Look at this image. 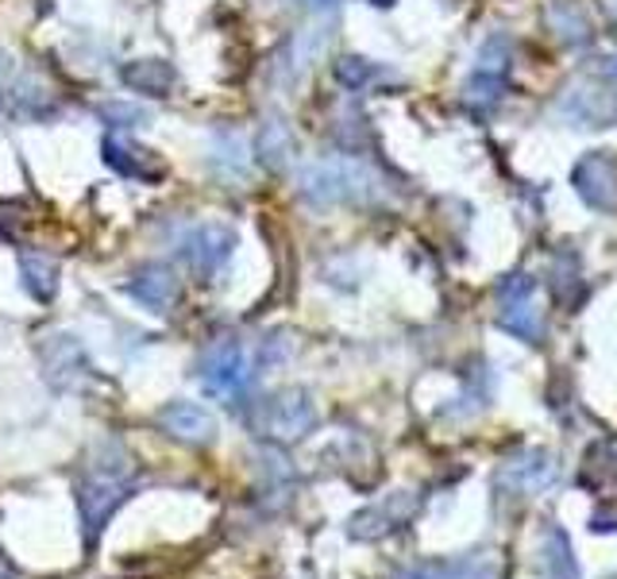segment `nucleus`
I'll return each instance as SVG.
<instances>
[{
	"instance_id": "f257e3e1",
	"label": "nucleus",
	"mask_w": 617,
	"mask_h": 579,
	"mask_svg": "<svg viewBox=\"0 0 617 579\" xmlns=\"http://www.w3.org/2000/svg\"><path fill=\"white\" fill-rule=\"evenodd\" d=\"M124 472H128V467H120V472H108V467L93 464L90 475L78 483V510H82L85 541H90V545L101 537V530L108 525V518H113L116 510L128 502L131 483L124 479Z\"/></svg>"
},
{
	"instance_id": "f03ea898",
	"label": "nucleus",
	"mask_w": 617,
	"mask_h": 579,
	"mask_svg": "<svg viewBox=\"0 0 617 579\" xmlns=\"http://www.w3.org/2000/svg\"><path fill=\"white\" fill-rule=\"evenodd\" d=\"M366 182L371 174L359 163L348 159H333V163H313L301 174V194L313 205H340V201H356L366 194Z\"/></svg>"
},
{
	"instance_id": "7ed1b4c3",
	"label": "nucleus",
	"mask_w": 617,
	"mask_h": 579,
	"mask_svg": "<svg viewBox=\"0 0 617 579\" xmlns=\"http://www.w3.org/2000/svg\"><path fill=\"white\" fill-rule=\"evenodd\" d=\"M317 425V406L305 391H278L263 402L259 432L270 441H301Z\"/></svg>"
},
{
	"instance_id": "20e7f679",
	"label": "nucleus",
	"mask_w": 617,
	"mask_h": 579,
	"mask_svg": "<svg viewBox=\"0 0 617 579\" xmlns=\"http://www.w3.org/2000/svg\"><path fill=\"white\" fill-rule=\"evenodd\" d=\"M252 383V359L240 340H217L201 363V386L212 398H236Z\"/></svg>"
},
{
	"instance_id": "39448f33",
	"label": "nucleus",
	"mask_w": 617,
	"mask_h": 579,
	"mask_svg": "<svg viewBox=\"0 0 617 579\" xmlns=\"http://www.w3.org/2000/svg\"><path fill=\"white\" fill-rule=\"evenodd\" d=\"M236 252V229H228L220 221H205L182 240V259L189 263V270L201 278L217 275L228 259Z\"/></svg>"
},
{
	"instance_id": "423d86ee",
	"label": "nucleus",
	"mask_w": 617,
	"mask_h": 579,
	"mask_svg": "<svg viewBox=\"0 0 617 579\" xmlns=\"http://www.w3.org/2000/svg\"><path fill=\"white\" fill-rule=\"evenodd\" d=\"M560 116L579 128H609L617 124V82H579L560 101Z\"/></svg>"
},
{
	"instance_id": "0eeeda50",
	"label": "nucleus",
	"mask_w": 617,
	"mask_h": 579,
	"mask_svg": "<svg viewBox=\"0 0 617 579\" xmlns=\"http://www.w3.org/2000/svg\"><path fill=\"white\" fill-rule=\"evenodd\" d=\"M502 328L513 336H521V340L536 344L540 340V333H545V321H540V310L533 305V278L528 275H510L502 282Z\"/></svg>"
},
{
	"instance_id": "6e6552de",
	"label": "nucleus",
	"mask_w": 617,
	"mask_h": 579,
	"mask_svg": "<svg viewBox=\"0 0 617 579\" xmlns=\"http://www.w3.org/2000/svg\"><path fill=\"white\" fill-rule=\"evenodd\" d=\"M43 363H47V379L55 386H62V391H70V386H82L85 379L93 375L82 344L73 340V336H66V333L50 336V340L43 344Z\"/></svg>"
},
{
	"instance_id": "1a4fd4ad",
	"label": "nucleus",
	"mask_w": 617,
	"mask_h": 579,
	"mask_svg": "<svg viewBox=\"0 0 617 579\" xmlns=\"http://www.w3.org/2000/svg\"><path fill=\"white\" fill-rule=\"evenodd\" d=\"M575 189L591 209L617 212V163L609 155H586L575 166Z\"/></svg>"
},
{
	"instance_id": "9d476101",
	"label": "nucleus",
	"mask_w": 617,
	"mask_h": 579,
	"mask_svg": "<svg viewBox=\"0 0 617 579\" xmlns=\"http://www.w3.org/2000/svg\"><path fill=\"white\" fill-rule=\"evenodd\" d=\"M556 479H560V464H556V456H548V452H540V449H528V452H521V456H513L510 464L502 467V475H498L502 487L525 490V495L556 487Z\"/></svg>"
},
{
	"instance_id": "9b49d317",
	"label": "nucleus",
	"mask_w": 617,
	"mask_h": 579,
	"mask_svg": "<svg viewBox=\"0 0 617 579\" xmlns=\"http://www.w3.org/2000/svg\"><path fill=\"white\" fill-rule=\"evenodd\" d=\"M128 294L136 302H143L151 313H171L178 302V278L166 263H147L143 270H136L128 282Z\"/></svg>"
},
{
	"instance_id": "f8f14e48",
	"label": "nucleus",
	"mask_w": 617,
	"mask_h": 579,
	"mask_svg": "<svg viewBox=\"0 0 617 579\" xmlns=\"http://www.w3.org/2000/svg\"><path fill=\"white\" fill-rule=\"evenodd\" d=\"M159 425L171 432L174 441H186V444H209L217 437V417L205 406H197V402H171L159 414Z\"/></svg>"
},
{
	"instance_id": "ddd939ff",
	"label": "nucleus",
	"mask_w": 617,
	"mask_h": 579,
	"mask_svg": "<svg viewBox=\"0 0 617 579\" xmlns=\"http://www.w3.org/2000/svg\"><path fill=\"white\" fill-rule=\"evenodd\" d=\"M105 163L113 166V171H120L124 178L154 182V178H163V174H166L163 159L154 155V151L139 148V143H131V139H124V136H108L105 139Z\"/></svg>"
},
{
	"instance_id": "4468645a",
	"label": "nucleus",
	"mask_w": 617,
	"mask_h": 579,
	"mask_svg": "<svg viewBox=\"0 0 617 579\" xmlns=\"http://www.w3.org/2000/svg\"><path fill=\"white\" fill-rule=\"evenodd\" d=\"M409 514H414V498L394 495V498H386V502L371 506V510H363V514L351 518V537L379 541V537H386L391 530H398Z\"/></svg>"
},
{
	"instance_id": "2eb2a0df",
	"label": "nucleus",
	"mask_w": 617,
	"mask_h": 579,
	"mask_svg": "<svg viewBox=\"0 0 617 579\" xmlns=\"http://www.w3.org/2000/svg\"><path fill=\"white\" fill-rule=\"evenodd\" d=\"M124 85L147 97H166L174 90V66L163 58H136L124 66Z\"/></svg>"
},
{
	"instance_id": "dca6fc26",
	"label": "nucleus",
	"mask_w": 617,
	"mask_h": 579,
	"mask_svg": "<svg viewBox=\"0 0 617 579\" xmlns=\"http://www.w3.org/2000/svg\"><path fill=\"white\" fill-rule=\"evenodd\" d=\"M20 278H24L27 294L35 298V302H55L58 294V263L50 259V255L43 252H20Z\"/></svg>"
},
{
	"instance_id": "f3484780",
	"label": "nucleus",
	"mask_w": 617,
	"mask_h": 579,
	"mask_svg": "<svg viewBox=\"0 0 617 579\" xmlns=\"http://www.w3.org/2000/svg\"><path fill=\"white\" fill-rule=\"evenodd\" d=\"M540 560H545L548 579H579V560L571 553V541L560 525H548L545 537H540Z\"/></svg>"
},
{
	"instance_id": "a211bd4d",
	"label": "nucleus",
	"mask_w": 617,
	"mask_h": 579,
	"mask_svg": "<svg viewBox=\"0 0 617 579\" xmlns=\"http://www.w3.org/2000/svg\"><path fill=\"white\" fill-rule=\"evenodd\" d=\"M290 155H293L290 124L278 120V116H270V120L263 124V136H259V159L270 166V171H282V166L290 163Z\"/></svg>"
},
{
	"instance_id": "6ab92c4d",
	"label": "nucleus",
	"mask_w": 617,
	"mask_h": 579,
	"mask_svg": "<svg viewBox=\"0 0 617 579\" xmlns=\"http://www.w3.org/2000/svg\"><path fill=\"white\" fill-rule=\"evenodd\" d=\"M548 24L556 27V35H560L563 43L591 39V20H586V12L579 9V4H571V0H556V4H548Z\"/></svg>"
},
{
	"instance_id": "aec40b11",
	"label": "nucleus",
	"mask_w": 617,
	"mask_h": 579,
	"mask_svg": "<svg viewBox=\"0 0 617 579\" xmlns=\"http://www.w3.org/2000/svg\"><path fill=\"white\" fill-rule=\"evenodd\" d=\"M502 90H505V78H498V74H475L472 82H467V101L472 105H494L498 97H502Z\"/></svg>"
},
{
	"instance_id": "412c9836",
	"label": "nucleus",
	"mask_w": 617,
	"mask_h": 579,
	"mask_svg": "<svg viewBox=\"0 0 617 579\" xmlns=\"http://www.w3.org/2000/svg\"><path fill=\"white\" fill-rule=\"evenodd\" d=\"M336 78H340V85H348V90H359V85H366L374 78V66L366 62V58L344 55L340 62H336Z\"/></svg>"
},
{
	"instance_id": "4be33fe9",
	"label": "nucleus",
	"mask_w": 617,
	"mask_h": 579,
	"mask_svg": "<svg viewBox=\"0 0 617 579\" xmlns=\"http://www.w3.org/2000/svg\"><path fill=\"white\" fill-rule=\"evenodd\" d=\"M301 4H305V9H321V12H328V9H336L340 0H301Z\"/></svg>"
},
{
	"instance_id": "5701e85b",
	"label": "nucleus",
	"mask_w": 617,
	"mask_h": 579,
	"mask_svg": "<svg viewBox=\"0 0 617 579\" xmlns=\"http://www.w3.org/2000/svg\"><path fill=\"white\" fill-rule=\"evenodd\" d=\"M374 4H391V0H374Z\"/></svg>"
},
{
	"instance_id": "b1692460",
	"label": "nucleus",
	"mask_w": 617,
	"mask_h": 579,
	"mask_svg": "<svg viewBox=\"0 0 617 579\" xmlns=\"http://www.w3.org/2000/svg\"><path fill=\"white\" fill-rule=\"evenodd\" d=\"M614 12H617V4H614Z\"/></svg>"
}]
</instances>
